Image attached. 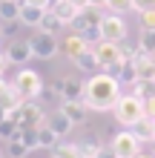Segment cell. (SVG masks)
<instances>
[{"mask_svg":"<svg viewBox=\"0 0 155 158\" xmlns=\"http://www.w3.org/2000/svg\"><path fill=\"white\" fill-rule=\"evenodd\" d=\"M109 0H86V6H92V9H106Z\"/></svg>","mask_w":155,"mask_h":158,"instance_id":"cell-32","label":"cell"},{"mask_svg":"<svg viewBox=\"0 0 155 158\" xmlns=\"http://www.w3.org/2000/svg\"><path fill=\"white\" fill-rule=\"evenodd\" d=\"M60 29H63V23H60L52 12L43 15V20H40V26H38V32H46V35H58Z\"/></svg>","mask_w":155,"mask_h":158,"instance_id":"cell-21","label":"cell"},{"mask_svg":"<svg viewBox=\"0 0 155 158\" xmlns=\"http://www.w3.org/2000/svg\"><path fill=\"white\" fill-rule=\"evenodd\" d=\"M147 9H155V0H135V12H147Z\"/></svg>","mask_w":155,"mask_h":158,"instance_id":"cell-30","label":"cell"},{"mask_svg":"<svg viewBox=\"0 0 155 158\" xmlns=\"http://www.w3.org/2000/svg\"><path fill=\"white\" fill-rule=\"evenodd\" d=\"M46 124L52 127V132L58 135V138H66V135L72 132V129H75V124H72V121H69L66 115H63L60 109H58V112H52V115L46 118Z\"/></svg>","mask_w":155,"mask_h":158,"instance_id":"cell-16","label":"cell"},{"mask_svg":"<svg viewBox=\"0 0 155 158\" xmlns=\"http://www.w3.org/2000/svg\"><path fill=\"white\" fill-rule=\"evenodd\" d=\"M12 118L17 121V127H20V129H35V127H40L43 121H46L43 106L38 104V101H23V104L12 112Z\"/></svg>","mask_w":155,"mask_h":158,"instance_id":"cell-6","label":"cell"},{"mask_svg":"<svg viewBox=\"0 0 155 158\" xmlns=\"http://www.w3.org/2000/svg\"><path fill=\"white\" fill-rule=\"evenodd\" d=\"M98 158H101V155H98Z\"/></svg>","mask_w":155,"mask_h":158,"instance_id":"cell-40","label":"cell"},{"mask_svg":"<svg viewBox=\"0 0 155 158\" xmlns=\"http://www.w3.org/2000/svg\"><path fill=\"white\" fill-rule=\"evenodd\" d=\"M60 112L78 127V124H84V121L89 118V106L84 104V101H63V104H60Z\"/></svg>","mask_w":155,"mask_h":158,"instance_id":"cell-13","label":"cell"},{"mask_svg":"<svg viewBox=\"0 0 155 158\" xmlns=\"http://www.w3.org/2000/svg\"><path fill=\"white\" fill-rule=\"evenodd\" d=\"M9 86H12V83H9V81H6V78H3V75H0V95H3V92H6V89H9Z\"/></svg>","mask_w":155,"mask_h":158,"instance_id":"cell-34","label":"cell"},{"mask_svg":"<svg viewBox=\"0 0 155 158\" xmlns=\"http://www.w3.org/2000/svg\"><path fill=\"white\" fill-rule=\"evenodd\" d=\"M60 144V138L52 132V127L43 121V124L38 127V147H43V150H55V147Z\"/></svg>","mask_w":155,"mask_h":158,"instance_id":"cell-19","label":"cell"},{"mask_svg":"<svg viewBox=\"0 0 155 158\" xmlns=\"http://www.w3.org/2000/svg\"><path fill=\"white\" fill-rule=\"evenodd\" d=\"M6 66H9V60H6V49H0V75L6 72Z\"/></svg>","mask_w":155,"mask_h":158,"instance_id":"cell-33","label":"cell"},{"mask_svg":"<svg viewBox=\"0 0 155 158\" xmlns=\"http://www.w3.org/2000/svg\"><path fill=\"white\" fill-rule=\"evenodd\" d=\"M3 118H6V112H3V109H0V121H3Z\"/></svg>","mask_w":155,"mask_h":158,"instance_id":"cell-36","label":"cell"},{"mask_svg":"<svg viewBox=\"0 0 155 158\" xmlns=\"http://www.w3.org/2000/svg\"><path fill=\"white\" fill-rule=\"evenodd\" d=\"M29 43H32V55H35V58H40V60H52L55 55L60 52L55 35H46V32H38Z\"/></svg>","mask_w":155,"mask_h":158,"instance_id":"cell-10","label":"cell"},{"mask_svg":"<svg viewBox=\"0 0 155 158\" xmlns=\"http://www.w3.org/2000/svg\"><path fill=\"white\" fill-rule=\"evenodd\" d=\"M14 3H23V0H14Z\"/></svg>","mask_w":155,"mask_h":158,"instance_id":"cell-37","label":"cell"},{"mask_svg":"<svg viewBox=\"0 0 155 158\" xmlns=\"http://www.w3.org/2000/svg\"><path fill=\"white\" fill-rule=\"evenodd\" d=\"M109 75H115L121 86H132V83L138 81V72H135V60H121L112 72H109Z\"/></svg>","mask_w":155,"mask_h":158,"instance_id":"cell-15","label":"cell"},{"mask_svg":"<svg viewBox=\"0 0 155 158\" xmlns=\"http://www.w3.org/2000/svg\"><path fill=\"white\" fill-rule=\"evenodd\" d=\"M32 58L35 55H32V43L29 40H12L6 46V60L14 63V66H26Z\"/></svg>","mask_w":155,"mask_h":158,"instance_id":"cell-11","label":"cell"},{"mask_svg":"<svg viewBox=\"0 0 155 158\" xmlns=\"http://www.w3.org/2000/svg\"><path fill=\"white\" fill-rule=\"evenodd\" d=\"M84 86H86V81L69 75V78L55 81V83H52V92H55L60 101H84Z\"/></svg>","mask_w":155,"mask_h":158,"instance_id":"cell-9","label":"cell"},{"mask_svg":"<svg viewBox=\"0 0 155 158\" xmlns=\"http://www.w3.org/2000/svg\"><path fill=\"white\" fill-rule=\"evenodd\" d=\"M152 155H155V152H152Z\"/></svg>","mask_w":155,"mask_h":158,"instance_id":"cell-41","label":"cell"},{"mask_svg":"<svg viewBox=\"0 0 155 158\" xmlns=\"http://www.w3.org/2000/svg\"><path fill=\"white\" fill-rule=\"evenodd\" d=\"M17 138L29 147V152L38 150V127H35V129H17Z\"/></svg>","mask_w":155,"mask_h":158,"instance_id":"cell-27","label":"cell"},{"mask_svg":"<svg viewBox=\"0 0 155 158\" xmlns=\"http://www.w3.org/2000/svg\"><path fill=\"white\" fill-rule=\"evenodd\" d=\"M49 12H52L55 17H58V20H60L63 26H72V23L78 20L80 9H78L75 3H72V0H58V3H52V9H49Z\"/></svg>","mask_w":155,"mask_h":158,"instance_id":"cell-12","label":"cell"},{"mask_svg":"<svg viewBox=\"0 0 155 158\" xmlns=\"http://www.w3.org/2000/svg\"><path fill=\"white\" fill-rule=\"evenodd\" d=\"M138 46H141L144 55H155V29H141Z\"/></svg>","mask_w":155,"mask_h":158,"instance_id":"cell-22","label":"cell"},{"mask_svg":"<svg viewBox=\"0 0 155 158\" xmlns=\"http://www.w3.org/2000/svg\"><path fill=\"white\" fill-rule=\"evenodd\" d=\"M106 9L112 15H126V12H135V0H109Z\"/></svg>","mask_w":155,"mask_h":158,"instance_id":"cell-26","label":"cell"},{"mask_svg":"<svg viewBox=\"0 0 155 158\" xmlns=\"http://www.w3.org/2000/svg\"><path fill=\"white\" fill-rule=\"evenodd\" d=\"M0 158H6V155H3V152H0Z\"/></svg>","mask_w":155,"mask_h":158,"instance_id":"cell-38","label":"cell"},{"mask_svg":"<svg viewBox=\"0 0 155 158\" xmlns=\"http://www.w3.org/2000/svg\"><path fill=\"white\" fill-rule=\"evenodd\" d=\"M144 115L155 121V92H147V95H144Z\"/></svg>","mask_w":155,"mask_h":158,"instance_id":"cell-28","label":"cell"},{"mask_svg":"<svg viewBox=\"0 0 155 158\" xmlns=\"http://www.w3.org/2000/svg\"><path fill=\"white\" fill-rule=\"evenodd\" d=\"M141 29H155V9L141 12Z\"/></svg>","mask_w":155,"mask_h":158,"instance_id":"cell-29","label":"cell"},{"mask_svg":"<svg viewBox=\"0 0 155 158\" xmlns=\"http://www.w3.org/2000/svg\"><path fill=\"white\" fill-rule=\"evenodd\" d=\"M17 129L20 127H17V121L12 115H6L3 121H0V138H6V141H12V138L17 135Z\"/></svg>","mask_w":155,"mask_h":158,"instance_id":"cell-25","label":"cell"},{"mask_svg":"<svg viewBox=\"0 0 155 158\" xmlns=\"http://www.w3.org/2000/svg\"><path fill=\"white\" fill-rule=\"evenodd\" d=\"M12 86L17 89V95L23 101H38L43 95V78L35 69H26V66L17 69V75L12 78Z\"/></svg>","mask_w":155,"mask_h":158,"instance_id":"cell-4","label":"cell"},{"mask_svg":"<svg viewBox=\"0 0 155 158\" xmlns=\"http://www.w3.org/2000/svg\"><path fill=\"white\" fill-rule=\"evenodd\" d=\"M72 63H75L80 72H95V69H101V66H98V58H95V52H92V49H86L84 55H80V58H75Z\"/></svg>","mask_w":155,"mask_h":158,"instance_id":"cell-20","label":"cell"},{"mask_svg":"<svg viewBox=\"0 0 155 158\" xmlns=\"http://www.w3.org/2000/svg\"><path fill=\"white\" fill-rule=\"evenodd\" d=\"M23 3L38 6V9H43V12H49V9H52V0H23Z\"/></svg>","mask_w":155,"mask_h":158,"instance_id":"cell-31","label":"cell"},{"mask_svg":"<svg viewBox=\"0 0 155 158\" xmlns=\"http://www.w3.org/2000/svg\"><path fill=\"white\" fill-rule=\"evenodd\" d=\"M6 144H9V147H6V155H9V158H26V155H29V147H26L17 135L12 138V141H6Z\"/></svg>","mask_w":155,"mask_h":158,"instance_id":"cell-23","label":"cell"},{"mask_svg":"<svg viewBox=\"0 0 155 158\" xmlns=\"http://www.w3.org/2000/svg\"><path fill=\"white\" fill-rule=\"evenodd\" d=\"M43 9H38V6H29V3H20V26H35L38 29L40 26V20H43Z\"/></svg>","mask_w":155,"mask_h":158,"instance_id":"cell-17","label":"cell"},{"mask_svg":"<svg viewBox=\"0 0 155 158\" xmlns=\"http://www.w3.org/2000/svg\"><path fill=\"white\" fill-rule=\"evenodd\" d=\"M92 52H95V58H98V66H101L104 72H112L118 63L124 60V55H121V43H109V40H98L92 46Z\"/></svg>","mask_w":155,"mask_h":158,"instance_id":"cell-8","label":"cell"},{"mask_svg":"<svg viewBox=\"0 0 155 158\" xmlns=\"http://www.w3.org/2000/svg\"><path fill=\"white\" fill-rule=\"evenodd\" d=\"M60 49H63V55H66L69 60H75V58H80V55H84L86 49H92V46H89L84 38H80V35H75V32H72L69 38L63 40V46H60Z\"/></svg>","mask_w":155,"mask_h":158,"instance_id":"cell-14","label":"cell"},{"mask_svg":"<svg viewBox=\"0 0 155 158\" xmlns=\"http://www.w3.org/2000/svg\"><path fill=\"white\" fill-rule=\"evenodd\" d=\"M121 98V83L109 72H95L84 86V104L89 106V112H106L112 109Z\"/></svg>","mask_w":155,"mask_h":158,"instance_id":"cell-1","label":"cell"},{"mask_svg":"<svg viewBox=\"0 0 155 158\" xmlns=\"http://www.w3.org/2000/svg\"><path fill=\"white\" fill-rule=\"evenodd\" d=\"M72 3H75L78 9H86V0H72Z\"/></svg>","mask_w":155,"mask_h":158,"instance_id":"cell-35","label":"cell"},{"mask_svg":"<svg viewBox=\"0 0 155 158\" xmlns=\"http://www.w3.org/2000/svg\"><path fill=\"white\" fill-rule=\"evenodd\" d=\"M112 112H115V121L124 129H132L144 118V98H135L132 92H129V95H121L118 104L112 106Z\"/></svg>","mask_w":155,"mask_h":158,"instance_id":"cell-3","label":"cell"},{"mask_svg":"<svg viewBox=\"0 0 155 158\" xmlns=\"http://www.w3.org/2000/svg\"><path fill=\"white\" fill-rule=\"evenodd\" d=\"M132 132H135V138H138L141 144H147V141H155V121L144 115V118L138 121V124L132 127Z\"/></svg>","mask_w":155,"mask_h":158,"instance_id":"cell-18","label":"cell"},{"mask_svg":"<svg viewBox=\"0 0 155 158\" xmlns=\"http://www.w3.org/2000/svg\"><path fill=\"white\" fill-rule=\"evenodd\" d=\"M101 9H92V6H86V9H80V15H78V20L72 23V29H75V35H80L89 46H95L98 40H101Z\"/></svg>","mask_w":155,"mask_h":158,"instance_id":"cell-2","label":"cell"},{"mask_svg":"<svg viewBox=\"0 0 155 158\" xmlns=\"http://www.w3.org/2000/svg\"><path fill=\"white\" fill-rule=\"evenodd\" d=\"M52 3H58V0H52Z\"/></svg>","mask_w":155,"mask_h":158,"instance_id":"cell-39","label":"cell"},{"mask_svg":"<svg viewBox=\"0 0 155 158\" xmlns=\"http://www.w3.org/2000/svg\"><path fill=\"white\" fill-rule=\"evenodd\" d=\"M109 152L115 158H135L141 152V141L135 138L132 129H121V132H115L112 141H109Z\"/></svg>","mask_w":155,"mask_h":158,"instance_id":"cell-5","label":"cell"},{"mask_svg":"<svg viewBox=\"0 0 155 158\" xmlns=\"http://www.w3.org/2000/svg\"><path fill=\"white\" fill-rule=\"evenodd\" d=\"M129 29H126V20L124 15H104L101 17V40H109V43H124Z\"/></svg>","mask_w":155,"mask_h":158,"instance_id":"cell-7","label":"cell"},{"mask_svg":"<svg viewBox=\"0 0 155 158\" xmlns=\"http://www.w3.org/2000/svg\"><path fill=\"white\" fill-rule=\"evenodd\" d=\"M55 158H84V155H80V150H78V144H58V147H55Z\"/></svg>","mask_w":155,"mask_h":158,"instance_id":"cell-24","label":"cell"}]
</instances>
